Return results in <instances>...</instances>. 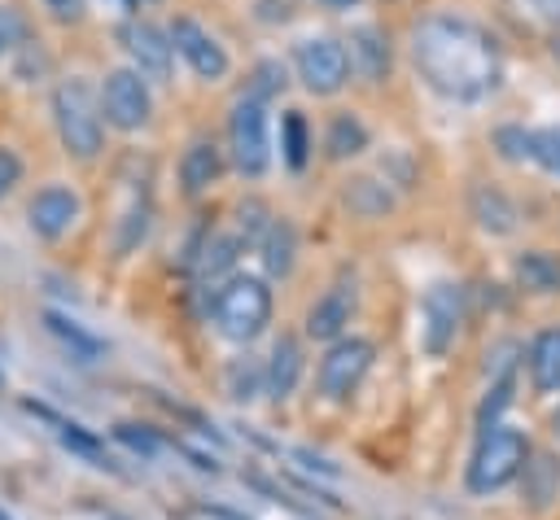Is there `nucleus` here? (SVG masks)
Returning <instances> with one entry per match:
<instances>
[{
  "mask_svg": "<svg viewBox=\"0 0 560 520\" xmlns=\"http://www.w3.org/2000/svg\"><path fill=\"white\" fill-rule=\"evenodd\" d=\"M276 87H284V66H276V61H267V66H258V83H254V101H258L262 92H276Z\"/></svg>",
  "mask_w": 560,
  "mask_h": 520,
  "instance_id": "f704fd0d",
  "label": "nucleus"
},
{
  "mask_svg": "<svg viewBox=\"0 0 560 520\" xmlns=\"http://www.w3.org/2000/svg\"><path fill=\"white\" fill-rule=\"evenodd\" d=\"M52 114H57V131L70 157L92 162L105 144V127H101V105L92 101V87L83 79H66L52 92Z\"/></svg>",
  "mask_w": 560,
  "mask_h": 520,
  "instance_id": "7ed1b4c3",
  "label": "nucleus"
},
{
  "mask_svg": "<svg viewBox=\"0 0 560 520\" xmlns=\"http://www.w3.org/2000/svg\"><path fill=\"white\" fill-rule=\"evenodd\" d=\"M411 57L429 87L451 101H477L499 83V48L494 39L455 13H433L411 31Z\"/></svg>",
  "mask_w": 560,
  "mask_h": 520,
  "instance_id": "f257e3e1",
  "label": "nucleus"
},
{
  "mask_svg": "<svg viewBox=\"0 0 560 520\" xmlns=\"http://www.w3.org/2000/svg\"><path fill=\"white\" fill-rule=\"evenodd\" d=\"M306 149H311L306 118H302L298 109H289V114H284V162H289L293 170H302V166H306Z\"/></svg>",
  "mask_w": 560,
  "mask_h": 520,
  "instance_id": "b1692460",
  "label": "nucleus"
},
{
  "mask_svg": "<svg viewBox=\"0 0 560 520\" xmlns=\"http://www.w3.org/2000/svg\"><path fill=\"white\" fill-rule=\"evenodd\" d=\"M171 44H175V52L192 66V74L197 79H223L228 74V52H223V44L206 31V26H197L192 17H175V26H171Z\"/></svg>",
  "mask_w": 560,
  "mask_h": 520,
  "instance_id": "9d476101",
  "label": "nucleus"
},
{
  "mask_svg": "<svg viewBox=\"0 0 560 520\" xmlns=\"http://www.w3.org/2000/svg\"><path fill=\"white\" fill-rule=\"evenodd\" d=\"M512 402V371H503L494 385H490V393H486V402L477 406V424H481V433L486 428H494V419H499V411Z\"/></svg>",
  "mask_w": 560,
  "mask_h": 520,
  "instance_id": "a878e982",
  "label": "nucleus"
},
{
  "mask_svg": "<svg viewBox=\"0 0 560 520\" xmlns=\"http://www.w3.org/2000/svg\"><path fill=\"white\" fill-rule=\"evenodd\" d=\"M44 9H48L57 22H83L88 0H44Z\"/></svg>",
  "mask_w": 560,
  "mask_h": 520,
  "instance_id": "72a5a7b5",
  "label": "nucleus"
},
{
  "mask_svg": "<svg viewBox=\"0 0 560 520\" xmlns=\"http://www.w3.org/2000/svg\"><path fill=\"white\" fill-rule=\"evenodd\" d=\"M271 323V288L254 275H232L214 293V328L228 341H254Z\"/></svg>",
  "mask_w": 560,
  "mask_h": 520,
  "instance_id": "20e7f679",
  "label": "nucleus"
},
{
  "mask_svg": "<svg viewBox=\"0 0 560 520\" xmlns=\"http://www.w3.org/2000/svg\"><path fill=\"white\" fill-rule=\"evenodd\" d=\"M26 218H31V227H35L44 240H61V236L79 223V197H74L70 188L52 184V188L35 192V201L26 205Z\"/></svg>",
  "mask_w": 560,
  "mask_h": 520,
  "instance_id": "9b49d317",
  "label": "nucleus"
},
{
  "mask_svg": "<svg viewBox=\"0 0 560 520\" xmlns=\"http://www.w3.org/2000/svg\"><path fill=\"white\" fill-rule=\"evenodd\" d=\"M521 476H525V498H529L534 507H547V503L560 494V463H556L551 454H534Z\"/></svg>",
  "mask_w": 560,
  "mask_h": 520,
  "instance_id": "6ab92c4d",
  "label": "nucleus"
},
{
  "mask_svg": "<svg viewBox=\"0 0 560 520\" xmlns=\"http://www.w3.org/2000/svg\"><path fill=\"white\" fill-rule=\"evenodd\" d=\"M319 4H328V9H350V4H359V0H319Z\"/></svg>",
  "mask_w": 560,
  "mask_h": 520,
  "instance_id": "c9c22d12",
  "label": "nucleus"
},
{
  "mask_svg": "<svg viewBox=\"0 0 560 520\" xmlns=\"http://www.w3.org/2000/svg\"><path fill=\"white\" fill-rule=\"evenodd\" d=\"M298 376H302V345H298V336H280V341L271 345L267 367H262L267 393H271L276 402H284V398L298 389Z\"/></svg>",
  "mask_w": 560,
  "mask_h": 520,
  "instance_id": "4468645a",
  "label": "nucleus"
},
{
  "mask_svg": "<svg viewBox=\"0 0 560 520\" xmlns=\"http://www.w3.org/2000/svg\"><path fill=\"white\" fill-rule=\"evenodd\" d=\"M293 66H298V79L306 83V92L315 96H332L346 87L350 79V57L337 39L328 35H315V39H302L298 52H293Z\"/></svg>",
  "mask_w": 560,
  "mask_h": 520,
  "instance_id": "0eeeda50",
  "label": "nucleus"
},
{
  "mask_svg": "<svg viewBox=\"0 0 560 520\" xmlns=\"http://www.w3.org/2000/svg\"><path fill=\"white\" fill-rule=\"evenodd\" d=\"M236 249H241L236 236H210V245L201 249V280H219L223 271H232L236 267Z\"/></svg>",
  "mask_w": 560,
  "mask_h": 520,
  "instance_id": "5701e85b",
  "label": "nucleus"
},
{
  "mask_svg": "<svg viewBox=\"0 0 560 520\" xmlns=\"http://www.w3.org/2000/svg\"><path fill=\"white\" fill-rule=\"evenodd\" d=\"M464 328V288L459 284H433L420 302V345L429 358H442Z\"/></svg>",
  "mask_w": 560,
  "mask_h": 520,
  "instance_id": "423d86ee",
  "label": "nucleus"
},
{
  "mask_svg": "<svg viewBox=\"0 0 560 520\" xmlns=\"http://www.w3.org/2000/svg\"><path fill=\"white\" fill-rule=\"evenodd\" d=\"M516 280L529 293H560V262L551 253H521L516 258Z\"/></svg>",
  "mask_w": 560,
  "mask_h": 520,
  "instance_id": "aec40b11",
  "label": "nucleus"
},
{
  "mask_svg": "<svg viewBox=\"0 0 560 520\" xmlns=\"http://www.w3.org/2000/svg\"><path fill=\"white\" fill-rule=\"evenodd\" d=\"M350 315H354V280H337L306 310V336H315V341H341Z\"/></svg>",
  "mask_w": 560,
  "mask_h": 520,
  "instance_id": "f8f14e48",
  "label": "nucleus"
},
{
  "mask_svg": "<svg viewBox=\"0 0 560 520\" xmlns=\"http://www.w3.org/2000/svg\"><path fill=\"white\" fill-rule=\"evenodd\" d=\"M293 253H298L293 223H284V218L267 223V236H262V262H267V271L271 275H289L293 271Z\"/></svg>",
  "mask_w": 560,
  "mask_h": 520,
  "instance_id": "a211bd4d",
  "label": "nucleus"
},
{
  "mask_svg": "<svg viewBox=\"0 0 560 520\" xmlns=\"http://www.w3.org/2000/svg\"><path fill=\"white\" fill-rule=\"evenodd\" d=\"M529 463V441L521 428L494 424L481 433L472 459H468V489L472 494H494L503 485H512Z\"/></svg>",
  "mask_w": 560,
  "mask_h": 520,
  "instance_id": "f03ea898",
  "label": "nucleus"
},
{
  "mask_svg": "<svg viewBox=\"0 0 560 520\" xmlns=\"http://www.w3.org/2000/svg\"><path fill=\"white\" fill-rule=\"evenodd\" d=\"M114 437H118V441H127L131 450H140L144 459H153V454L162 450L158 433H153V428H140V424H118V428H114Z\"/></svg>",
  "mask_w": 560,
  "mask_h": 520,
  "instance_id": "c85d7f7f",
  "label": "nucleus"
},
{
  "mask_svg": "<svg viewBox=\"0 0 560 520\" xmlns=\"http://www.w3.org/2000/svg\"><path fill=\"white\" fill-rule=\"evenodd\" d=\"M494 144H499V149H503V157H512V162L534 157V135H529V131H521V127H499V131H494Z\"/></svg>",
  "mask_w": 560,
  "mask_h": 520,
  "instance_id": "cd10ccee",
  "label": "nucleus"
},
{
  "mask_svg": "<svg viewBox=\"0 0 560 520\" xmlns=\"http://www.w3.org/2000/svg\"><path fill=\"white\" fill-rule=\"evenodd\" d=\"M328 157H337V162H346V157H354V153H363L368 149V127L359 122V118H350V114H337L332 118V127H328Z\"/></svg>",
  "mask_w": 560,
  "mask_h": 520,
  "instance_id": "412c9836",
  "label": "nucleus"
},
{
  "mask_svg": "<svg viewBox=\"0 0 560 520\" xmlns=\"http://www.w3.org/2000/svg\"><path fill=\"white\" fill-rule=\"evenodd\" d=\"M525 363H529L534 389L538 393H556L560 389V328L538 332L534 345H529V354H525Z\"/></svg>",
  "mask_w": 560,
  "mask_h": 520,
  "instance_id": "dca6fc26",
  "label": "nucleus"
},
{
  "mask_svg": "<svg viewBox=\"0 0 560 520\" xmlns=\"http://www.w3.org/2000/svg\"><path fill=\"white\" fill-rule=\"evenodd\" d=\"M149 83L136 74V70H114L105 79V92H101V114L105 122H114L118 131H136L149 122Z\"/></svg>",
  "mask_w": 560,
  "mask_h": 520,
  "instance_id": "1a4fd4ad",
  "label": "nucleus"
},
{
  "mask_svg": "<svg viewBox=\"0 0 560 520\" xmlns=\"http://www.w3.org/2000/svg\"><path fill=\"white\" fill-rule=\"evenodd\" d=\"M534 162H542L551 175H560V127H547L534 135Z\"/></svg>",
  "mask_w": 560,
  "mask_h": 520,
  "instance_id": "7c9ffc66",
  "label": "nucleus"
},
{
  "mask_svg": "<svg viewBox=\"0 0 560 520\" xmlns=\"http://www.w3.org/2000/svg\"><path fill=\"white\" fill-rule=\"evenodd\" d=\"M228 144H232V166L249 179H258L271 162V135H267V109L262 101L245 96L232 105V118H228Z\"/></svg>",
  "mask_w": 560,
  "mask_h": 520,
  "instance_id": "39448f33",
  "label": "nucleus"
},
{
  "mask_svg": "<svg viewBox=\"0 0 560 520\" xmlns=\"http://www.w3.org/2000/svg\"><path fill=\"white\" fill-rule=\"evenodd\" d=\"M350 48L363 57V74H368V79H381V74H385V66H389V48H385V39H381L376 26H359L354 39H350Z\"/></svg>",
  "mask_w": 560,
  "mask_h": 520,
  "instance_id": "4be33fe9",
  "label": "nucleus"
},
{
  "mask_svg": "<svg viewBox=\"0 0 560 520\" xmlns=\"http://www.w3.org/2000/svg\"><path fill=\"white\" fill-rule=\"evenodd\" d=\"M0 520H9V516H4V511H0Z\"/></svg>",
  "mask_w": 560,
  "mask_h": 520,
  "instance_id": "58836bf2",
  "label": "nucleus"
},
{
  "mask_svg": "<svg viewBox=\"0 0 560 520\" xmlns=\"http://www.w3.org/2000/svg\"><path fill=\"white\" fill-rule=\"evenodd\" d=\"M26 39V22H22V13L13 9V4H0V57L9 52V48H18Z\"/></svg>",
  "mask_w": 560,
  "mask_h": 520,
  "instance_id": "c756f323",
  "label": "nucleus"
},
{
  "mask_svg": "<svg viewBox=\"0 0 560 520\" xmlns=\"http://www.w3.org/2000/svg\"><path fill=\"white\" fill-rule=\"evenodd\" d=\"M219 170H223V162H219V149L210 140H192L179 157V184L188 197H201L219 179Z\"/></svg>",
  "mask_w": 560,
  "mask_h": 520,
  "instance_id": "2eb2a0df",
  "label": "nucleus"
},
{
  "mask_svg": "<svg viewBox=\"0 0 560 520\" xmlns=\"http://www.w3.org/2000/svg\"><path fill=\"white\" fill-rule=\"evenodd\" d=\"M538 4H542V9L551 13V17H560V0H538Z\"/></svg>",
  "mask_w": 560,
  "mask_h": 520,
  "instance_id": "e433bc0d",
  "label": "nucleus"
},
{
  "mask_svg": "<svg viewBox=\"0 0 560 520\" xmlns=\"http://www.w3.org/2000/svg\"><path fill=\"white\" fill-rule=\"evenodd\" d=\"M472 218H477L486 232H494V236H508V232L516 227V210H512V201H508L503 192L486 188V184L472 188Z\"/></svg>",
  "mask_w": 560,
  "mask_h": 520,
  "instance_id": "f3484780",
  "label": "nucleus"
},
{
  "mask_svg": "<svg viewBox=\"0 0 560 520\" xmlns=\"http://www.w3.org/2000/svg\"><path fill=\"white\" fill-rule=\"evenodd\" d=\"M551 433L560 437V406H556V415H551Z\"/></svg>",
  "mask_w": 560,
  "mask_h": 520,
  "instance_id": "4c0bfd02",
  "label": "nucleus"
},
{
  "mask_svg": "<svg viewBox=\"0 0 560 520\" xmlns=\"http://www.w3.org/2000/svg\"><path fill=\"white\" fill-rule=\"evenodd\" d=\"M61 441H66V446H74V450H79V454H88V459H101L96 437H88L79 424H61Z\"/></svg>",
  "mask_w": 560,
  "mask_h": 520,
  "instance_id": "2f4dec72",
  "label": "nucleus"
},
{
  "mask_svg": "<svg viewBox=\"0 0 560 520\" xmlns=\"http://www.w3.org/2000/svg\"><path fill=\"white\" fill-rule=\"evenodd\" d=\"M368 367H372V341H363V336L332 341L328 354L319 358V393L328 402H346L359 389V380L368 376Z\"/></svg>",
  "mask_w": 560,
  "mask_h": 520,
  "instance_id": "6e6552de",
  "label": "nucleus"
},
{
  "mask_svg": "<svg viewBox=\"0 0 560 520\" xmlns=\"http://www.w3.org/2000/svg\"><path fill=\"white\" fill-rule=\"evenodd\" d=\"M346 201H350L359 214H381V210H389V192H381L376 179H354V188L346 192Z\"/></svg>",
  "mask_w": 560,
  "mask_h": 520,
  "instance_id": "bb28decb",
  "label": "nucleus"
},
{
  "mask_svg": "<svg viewBox=\"0 0 560 520\" xmlns=\"http://www.w3.org/2000/svg\"><path fill=\"white\" fill-rule=\"evenodd\" d=\"M18 179H22V162H18V153H13V149H0V197H9Z\"/></svg>",
  "mask_w": 560,
  "mask_h": 520,
  "instance_id": "473e14b6",
  "label": "nucleus"
},
{
  "mask_svg": "<svg viewBox=\"0 0 560 520\" xmlns=\"http://www.w3.org/2000/svg\"><path fill=\"white\" fill-rule=\"evenodd\" d=\"M127 52H131V61H136V74L140 79H171V35H162L153 22H131L127 26Z\"/></svg>",
  "mask_w": 560,
  "mask_h": 520,
  "instance_id": "ddd939ff",
  "label": "nucleus"
},
{
  "mask_svg": "<svg viewBox=\"0 0 560 520\" xmlns=\"http://www.w3.org/2000/svg\"><path fill=\"white\" fill-rule=\"evenodd\" d=\"M44 323H48V328H52V332H57V336L79 354V358H96V354H101V341H96V336H88L83 328H74L70 319H61V315H52V310H48V315H44Z\"/></svg>",
  "mask_w": 560,
  "mask_h": 520,
  "instance_id": "393cba45",
  "label": "nucleus"
}]
</instances>
